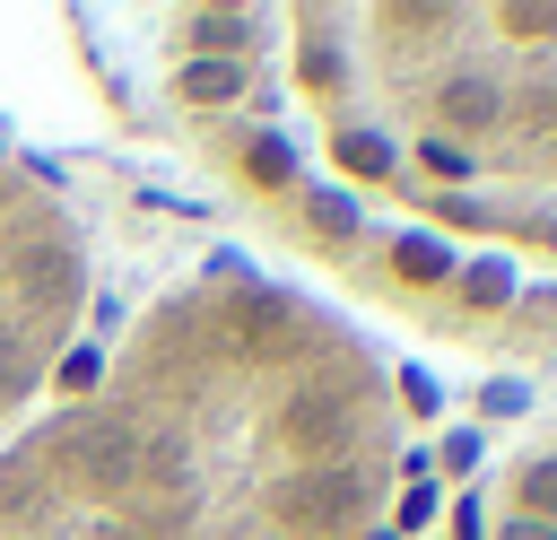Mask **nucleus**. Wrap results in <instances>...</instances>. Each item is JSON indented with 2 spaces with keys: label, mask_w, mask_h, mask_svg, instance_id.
Wrapping results in <instances>:
<instances>
[{
  "label": "nucleus",
  "mask_w": 557,
  "mask_h": 540,
  "mask_svg": "<svg viewBox=\"0 0 557 540\" xmlns=\"http://www.w3.org/2000/svg\"><path fill=\"white\" fill-rule=\"evenodd\" d=\"M174 105L426 331L557 348V9H191Z\"/></svg>",
  "instance_id": "nucleus-1"
},
{
  "label": "nucleus",
  "mask_w": 557,
  "mask_h": 540,
  "mask_svg": "<svg viewBox=\"0 0 557 540\" xmlns=\"http://www.w3.org/2000/svg\"><path fill=\"white\" fill-rule=\"evenodd\" d=\"M409 427L383 348L252 270L165 287L0 435V540H400Z\"/></svg>",
  "instance_id": "nucleus-2"
},
{
  "label": "nucleus",
  "mask_w": 557,
  "mask_h": 540,
  "mask_svg": "<svg viewBox=\"0 0 557 540\" xmlns=\"http://www.w3.org/2000/svg\"><path fill=\"white\" fill-rule=\"evenodd\" d=\"M96 305L78 209L17 157H0V435H17L61 383Z\"/></svg>",
  "instance_id": "nucleus-3"
},
{
  "label": "nucleus",
  "mask_w": 557,
  "mask_h": 540,
  "mask_svg": "<svg viewBox=\"0 0 557 540\" xmlns=\"http://www.w3.org/2000/svg\"><path fill=\"white\" fill-rule=\"evenodd\" d=\"M461 540H557V409L531 435L505 444V462L487 470Z\"/></svg>",
  "instance_id": "nucleus-4"
}]
</instances>
